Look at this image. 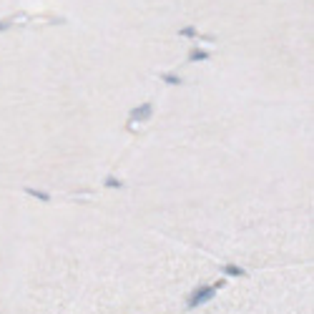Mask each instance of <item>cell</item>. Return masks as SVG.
Listing matches in <instances>:
<instances>
[{
  "mask_svg": "<svg viewBox=\"0 0 314 314\" xmlns=\"http://www.w3.org/2000/svg\"><path fill=\"white\" fill-rule=\"evenodd\" d=\"M219 287H221V284H214V287H201V289H196V292H194V297L189 299V307H199V304L209 302Z\"/></svg>",
  "mask_w": 314,
  "mask_h": 314,
  "instance_id": "cell-1",
  "label": "cell"
},
{
  "mask_svg": "<svg viewBox=\"0 0 314 314\" xmlns=\"http://www.w3.org/2000/svg\"><path fill=\"white\" fill-rule=\"evenodd\" d=\"M151 113H154L151 103H141L131 111V121H146V118H151Z\"/></svg>",
  "mask_w": 314,
  "mask_h": 314,
  "instance_id": "cell-2",
  "label": "cell"
},
{
  "mask_svg": "<svg viewBox=\"0 0 314 314\" xmlns=\"http://www.w3.org/2000/svg\"><path fill=\"white\" fill-rule=\"evenodd\" d=\"M201 61H209V53L201 51V48H194V51L189 53V63H201Z\"/></svg>",
  "mask_w": 314,
  "mask_h": 314,
  "instance_id": "cell-3",
  "label": "cell"
},
{
  "mask_svg": "<svg viewBox=\"0 0 314 314\" xmlns=\"http://www.w3.org/2000/svg\"><path fill=\"white\" fill-rule=\"evenodd\" d=\"M161 78H163V83H168V85H181V83H184V78L171 76V73H161Z\"/></svg>",
  "mask_w": 314,
  "mask_h": 314,
  "instance_id": "cell-4",
  "label": "cell"
},
{
  "mask_svg": "<svg viewBox=\"0 0 314 314\" xmlns=\"http://www.w3.org/2000/svg\"><path fill=\"white\" fill-rule=\"evenodd\" d=\"M106 186H108V189H123V181L116 178V176H108V178H106Z\"/></svg>",
  "mask_w": 314,
  "mask_h": 314,
  "instance_id": "cell-5",
  "label": "cell"
},
{
  "mask_svg": "<svg viewBox=\"0 0 314 314\" xmlns=\"http://www.w3.org/2000/svg\"><path fill=\"white\" fill-rule=\"evenodd\" d=\"M25 194H30V196H35V199H40V201H48V199H51V196H48L46 191H38V189H28Z\"/></svg>",
  "mask_w": 314,
  "mask_h": 314,
  "instance_id": "cell-6",
  "label": "cell"
},
{
  "mask_svg": "<svg viewBox=\"0 0 314 314\" xmlns=\"http://www.w3.org/2000/svg\"><path fill=\"white\" fill-rule=\"evenodd\" d=\"M224 272H227V274H232V277H241V274H244V269H241V266H234V264L224 266Z\"/></svg>",
  "mask_w": 314,
  "mask_h": 314,
  "instance_id": "cell-7",
  "label": "cell"
},
{
  "mask_svg": "<svg viewBox=\"0 0 314 314\" xmlns=\"http://www.w3.org/2000/svg\"><path fill=\"white\" fill-rule=\"evenodd\" d=\"M178 33H181V35H186V38H194V35H196V28H191V25H186V28H181Z\"/></svg>",
  "mask_w": 314,
  "mask_h": 314,
  "instance_id": "cell-8",
  "label": "cell"
},
{
  "mask_svg": "<svg viewBox=\"0 0 314 314\" xmlns=\"http://www.w3.org/2000/svg\"><path fill=\"white\" fill-rule=\"evenodd\" d=\"M8 30V20H0V33H5Z\"/></svg>",
  "mask_w": 314,
  "mask_h": 314,
  "instance_id": "cell-9",
  "label": "cell"
}]
</instances>
